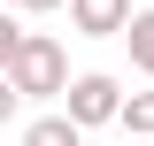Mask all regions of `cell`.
<instances>
[{
    "label": "cell",
    "instance_id": "1",
    "mask_svg": "<svg viewBox=\"0 0 154 146\" xmlns=\"http://www.w3.org/2000/svg\"><path fill=\"white\" fill-rule=\"evenodd\" d=\"M8 85L23 92V100H54V92H69L77 77H69V54H62L46 31H31L23 38V54H16V69H8Z\"/></svg>",
    "mask_w": 154,
    "mask_h": 146
},
{
    "label": "cell",
    "instance_id": "2",
    "mask_svg": "<svg viewBox=\"0 0 154 146\" xmlns=\"http://www.w3.org/2000/svg\"><path fill=\"white\" fill-rule=\"evenodd\" d=\"M62 100H69L62 115H69L77 131H93V123H123V85H116V77H100V69H85Z\"/></svg>",
    "mask_w": 154,
    "mask_h": 146
},
{
    "label": "cell",
    "instance_id": "3",
    "mask_svg": "<svg viewBox=\"0 0 154 146\" xmlns=\"http://www.w3.org/2000/svg\"><path fill=\"white\" fill-rule=\"evenodd\" d=\"M131 16H139L131 0H69V23H77L85 38H116V31H131Z\"/></svg>",
    "mask_w": 154,
    "mask_h": 146
},
{
    "label": "cell",
    "instance_id": "4",
    "mask_svg": "<svg viewBox=\"0 0 154 146\" xmlns=\"http://www.w3.org/2000/svg\"><path fill=\"white\" fill-rule=\"evenodd\" d=\"M23 146H85V131H77L69 115H38V123L23 131Z\"/></svg>",
    "mask_w": 154,
    "mask_h": 146
},
{
    "label": "cell",
    "instance_id": "5",
    "mask_svg": "<svg viewBox=\"0 0 154 146\" xmlns=\"http://www.w3.org/2000/svg\"><path fill=\"white\" fill-rule=\"evenodd\" d=\"M123 38H131V62H139V69L154 77V8H139V16H131V31H123Z\"/></svg>",
    "mask_w": 154,
    "mask_h": 146
},
{
    "label": "cell",
    "instance_id": "6",
    "mask_svg": "<svg viewBox=\"0 0 154 146\" xmlns=\"http://www.w3.org/2000/svg\"><path fill=\"white\" fill-rule=\"evenodd\" d=\"M123 131L131 138H154V92H131L123 100Z\"/></svg>",
    "mask_w": 154,
    "mask_h": 146
},
{
    "label": "cell",
    "instance_id": "7",
    "mask_svg": "<svg viewBox=\"0 0 154 146\" xmlns=\"http://www.w3.org/2000/svg\"><path fill=\"white\" fill-rule=\"evenodd\" d=\"M23 38H31V31H23V23L8 16V8H0V77L16 69V54H23Z\"/></svg>",
    "mask_w": 154,
    "mask_h": 146
},
{
    "label": "cell",
    "instance_id": "8",
    "mask_svg": "<svg viewBox=\"0 0 154 146\" xmlns=\"http://www.w3.org/2000/svg\"><path fill=\"white\" fill-rule=\"evenodd\" d=\"M16 100H23V92L8 85V77H0V123H8V108H16Z\"/></svg>",
    "mask_w": 154,
    "mask_h": 146
},
{
    "label": "cell",
    "instance_id": "9",
    "mask_svg": "<svg viewBox=\"0 0 154 146\" xmlns=\"http://www.w3.org/2000/svg\"><path fill=\"white\" fill-rule=\"evenodd\" d=\"M0 8H23V0H0Z\"/></svg>",
    "mask_w": 154,
    "mask_h": 146
}]
</instances>
